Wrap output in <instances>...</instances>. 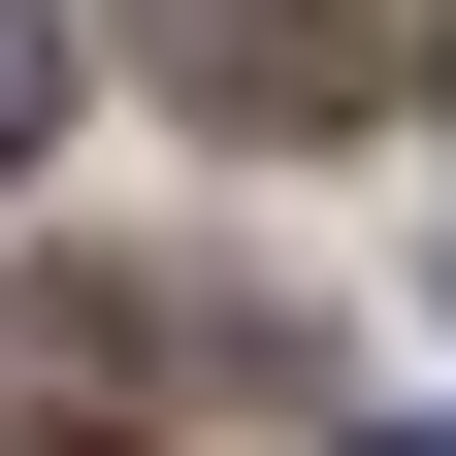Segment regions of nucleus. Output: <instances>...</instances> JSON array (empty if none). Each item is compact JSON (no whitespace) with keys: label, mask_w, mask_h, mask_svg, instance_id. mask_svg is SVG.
<instances>
[{"label":"nucleus","mask_w":456,"mask_h":456,"mask_svg":"<svg viewBox=\"0 0 456 456\" xmlns=\"http://www.w3.org/2000/svg\"><path fill=\"white\" fill-rule=\"evenodd\" d=\"M33 131H66V33H33V0H0V163H33Z\"/></svg>","instance_id":"f03ea898"},{"label":"nucleus","mask_w":456,"mask_h":456,"mask_svg":"<svg viewBox=\"0 0 456 456\" xmlns=\"http://www.w3.org/2000/svg\"><path fill=\"white\" fill-rule=\"evenodd\" d=\"M196 98L228 131H359V98H424V0H196Z\"/></svg>","instance_id":"f257e3e1"},{"label":"nucleus","mask_w":456,"mask_h":456,"mask_svg":"<svg viewBox=\"0 0 456 456\" xmlns=\"http://www.w3.org/2000/svg\"><path fill=\"white\" fill-rule=\"evenodd\" d=\"M391 456H456V424H391Z\"/></svg>","instance_id":"7ed1b4c3"}]
</instances>
